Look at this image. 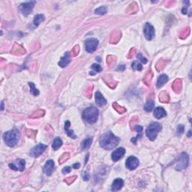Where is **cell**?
<instances>
[{
    "instance_id": "23",
    "label": "cell",
    "mask_w": 192,
    "mask_h": 192,
    "mask_svg": "<svg viewBox=\"0 0 192 192\" xmlns=\"http://www.w3.org/2000/svg\"><path fill=\"white\" fill-rule=\"evenodd\" d=\"M135 131L137 132V136L136 137H134L131 139V142H133L134 143L136 144L137 143V140L138 139L139 137H141V133H142V131H143V127L140 126V125H136L135 128Z\"/></svg>"
},
{
    "instance_id": "32",
    "label": "cell",
    "mask_w": 192,
    "mask_h": 192,
    "mask_svg": "<svg viewBox=\"0 0 192 192\" xmlns=\"http://www.w3.org/2000/svg\"><path fill=\"white\" fill-rule=\"evenodd\" d=\"M71 167H65L63 168V170H62V172H63V173H64V174H66V173H68L71 172Z\"/></svg>"
},
{
    "instance_id": "22",
    "label": "cell",
    "mask_w": 192,
    "mask_h": 192,
    "mask_svg": "<svg viewBox=\"0 0 192 192\" xmlns=\"http://www.w3.org/2000/svg\"><path fill=\"white\" fill-rule=\"evenodd\" d=\"M63 145V140L59 137H56L53 140V144H52V147L54 150H58L59 148L61 147Z\"/></svg>"
},
{
    "instance_id": "14",
    "label": "cell",
    "mask_w": 192,
    "mask_h": 192,
    "mask_svg": "<svg viewBox=\"0 0 192 192\" xmlns=\"http://www.w3.org/2000/svg\"><path fill=\"white\" fill-rule=\"evenodd\" d=\"M124 181L122 179H116L114 180V182L113 183L112 187H111V190L113 191H117L120 190L123 186Z\"/></svg>"
},
{
    "instance_id": "18",
    "label": "cell",
    "mask_w": 192,
    "mask_h": 192,
    "mask_svg": "<svg viewBox=\"0 0 192 192\" xmlns=\"http://www.w3.org/2000/svg\"><path fill=\"white\" fill-rule=\"evenodd\" d=\"M69 127H70V122L69 121H66L65 123V133L67 134L68 136L70 137L72 139H76L77 136L74 134V131L69 129Z\"/></svg>"
},
{
    "instance_id": "16",
    "label": "cell",
    "mask_w": 192,
    "mask_h": 192,
    "mask_svg": "<svg viewBox=\"0 0 192 192\" xmlns=\"http://www.w3.org/2000/svg\"><path fill=\"white\" fill-rule=\"evenodd\" d=\"M70 56H69V53L68 52H66L65 53L64 56L62 57V59H60V61L59 63V65L62 68H65L70 63Z\"/></svg>"
},
{
    "instance_id": "6",
    "label": "cell",
    "mask_w": 192,
    "mask_h": 192,
    "mask_svg": "<svg viewBox=\"0 0 192 192\" xmlns=\"http://www.w3.org/2000/svg\"><path fill=\"white\" fill-rule=\"evenodd\" d=\"M36 2L32 1V2H24L20 5V11L24 16H28L33 10L34 6H35Z\"/></svg>"
},
{
    "instance_id": "26",
    "label": "cell",
    "mask_w": 192,
    "mask_h": 192,
    "mask_svg": "<svg viewBox=\"0 0 192 192\" xmlns=\"http://www.w3.org/2000/svg\"><path fill=\"white\" fill-rule=\"evenodd\" d=\"M29 86L30 87V92L35 96H37L39 95V91L35 88V84L33 83H29Z\"/></svg>"
},
{
    "instance_id": "1",
    "label": "cell",
    "mask_w": 192,
    "mask_h": 192,
    "mask_svg": "<svg viewBox=\"0 0 192 192\" xmlns=\"http://www.w3.org/2000/svg\"><path fill=\"white\" fill-rule=\"evenodd\" d=\"M100 145L104 149H113L118 145L119 138L113 135L111 131H107L101 137L99 140Z\"/></svg>"
},
{
    "instance_id": "8",
    "label": "cell",
    "mask_w": 192,
    "mask_h": 192,
    "mask_svg": "<svg viewBox=\"0 0 192 192\" xmlns=\"http://www.w3.org/2000/svg\"><path fill=\"white\" fill-rule=\"evenodd\" d=\"M9 167L11 170H16V171H23L26 167V161L23 159H17L15 162L9 164Z\"/></svg>"
},
{
    "instance_id": "9",
    "label": "cell",
    "mask_w": 192,
    "mask_h": 192,
    "mask_svg": "<svg viewBox=\"0 0 192 192\" xmlns=\"http://www.w3.org/2000/svg\"><path fill=\"white\" fill-rule=\"evenodd\" d=\"M143 33L145 38H146L147 40L151 41L155 37V29H154V27L150 23H146L145 24V26H144Z\"/></svg>"
},
{
    "instance_id": "5",
    "label": "cell",
    "mask_w": 192,
    "mask_h": 192,
    "mask_svg": "<svg viewBox=\"0 0 192 192\" xmlns=\"http://www.w3.org/2000/svg\"><path fill=\"white\" fill-rule=\"evenodd\" d=\"M189 162V157L188 155L185 152H183L181 155H179L178 161H176V169L177 170H185V168L188 166Z\"/></svg>"
},
{
    "instance_id": "3",
    "label": "cell",
    "mask_w": 192,
    "mask_h": 192,
    "mask_svg": "<svg viewBox=\"0 0 192 192\" xmlns=\"http://www.w3.org/2000/svg\"><path fill=\"white\" fill-rule=\"evenodd\" d=\"M83 119L86 122L89 124H93L97 122L98 116H99V111L95 107H87L83 112Z\"/></svg>"
},
{
    "instance_id": "17",
    "label": "cell",
    "mask_w": 192,
    "mask_h": 192,
    "mask_svg": "<svg viewBox=\"0 0 192 192\" xmlns=\"http://www.w3.org/2000/svg\"><path fill=\"white\" fill-rule=\"evenodd\" d=\"M167 115V113L165 110L162 107H156L154 111V116L156 119H161Z\"/></svg>"
},
{
    "instance_id": "7",
    "label": "cell",
    "mask_w": 192,
    "mask_h": 192,
    "mask_svg": "<svg viewBox=\"0 0 192 192\" xmlns=\"http://www.w3.org/2000/svg\"><path fill=\"white\" fill-rule=\"evenodd\" d=\"M98 45V40L94 38L89 39L85 42L86 50L88 53H93L97 49Z\"/></svg>"
},
{
    "instance_id": "35",
    "label": "cell",
    "mask_w": 192,
    "mask_h": 192,
    "mask_svg": "<svg viewBox=\"0 0 192 192\" xmlns=\"http://www.w3.org/2000/svg\"><path fill=\"white\" fill-rule=\"evenodd\" d=\"M4 109V106H3V101H2V111Z\"/></svg>"
},
{
    "instance_id": "24",
    "label": "cell",
    "mask_w": 192,
    "mask_h": 192,
    "mask_svg": "<svg viewBox=\"0 0 192 192\" xmlns=\"http://www.w3.org/2000/svg\"><path fill=\"white\" fill-rule=\"evenodd\" d=\"M154 106H155V103L152 100H149L146 103V104L144 105V110L146 111V112H151V111L153 110Z\"/></svg>"
},
{
    "instance_id": "12",
    "label": "cell",
    "mask_w": 192,
    "mask_h": 192,
    "mask_svg": "<svg viewBox=\"0 0 192 192\" xmlns=\"http://www.w3.org/2000/svg\"><path fill=\"white\" fill-rule=\"evenodd\" d=\"M55 164L53 160H48L44 166V172L47 176H50L54 170Z\"/></svg>"
},
{
    "instance_id": "15",
    "label": "cell",
    "mask_w": 192,
    "mask_h": 192,
    "mask_svg": "<svg viewBox=\"0 0 192 192\" xmlns=\"http://www.w3.org/2000/svg\"><path fill=\"white\" fill-rule=\"evenodd\" d=\"M95 101L97 103V104L98 106H100V107H103V106H104L107 104V100L104 98L101 92H97L95 93Z\"/></svg>"
},
{
    "instance_id": "2",
    "label": "cell",
    "mask_w": 192,
    "mask_h": 192,
    "mask_svg": "<svg viewBox=\"0 0 192 192\" xmlns=\"http://www.w3.org/2000/svg\"><path fill=\"white\" fill-rule=\"evenodd\" d=\"M20 137V134L19 130L17 128L8 131L3 135V140L5 141V144L10 147H14L18 143Z\"/></svg>"
},
{
    "instance_id": "20",
    "label": "cell",
    "mask_w": 192,
    "mask_h": 192,
    "mask_svg": "<svg viewBox=\"0 0 192 192\" xmlns=\"http://www.w3.org/2000/svg\"><path fill=\"white\" fill-rule=\"evenodd\" d=\"M45 20V17L44 15H35V18H34V20H33V23H34V26H35V27H38V26H39L41 24V23L44 22Z\"/></svg>"
},
{
    "instance_id": "21",
    "label": "cell",
    "mask_w": 192,
    "mask_h": 192,
    "mask_svg": "<svg viewBox=\"0 0 192 192\" xmlns=\"http://www.w3.org/2000/svg\"><path fill=\"white\" fill-rule=\"evenodd\" d=\"M92 143V137L87 138V139L83 140V142L81 143V149L83 150L89 149L90 147V146H91Z\"/></svg>"
},
{
    "instance_id": "29",
    "label": "cell",
    "mask_w": 192,
    "mask_h": 192,
    "mask_svg": "<svg viewBox=\"0 0 192 192\" xmlns=\"http://www.w3.org/2000/svg\"><path fill=\"white\" fill-rule=\"evenodd\" d=\"M184 129H185V127H184V125H178L177 135H181L182 134H183V132H184Z\"/></svg>"
},
{
    "instance_id": "31",
    "label": "cell",
    "mask_w": 192,
    "mask_h": 192,
    "mask_svg": "<svg viewBox=\"0 0 192 192\" xmlns=\"http://www.w3.org/2000/svg\"><path fill=\"white\" fill-rule=\"evenodd\" d=\"M83 179L85 180V181H88L89 179V174L87 171H84L83 173Z\"/></svg>"
},
{
    "instance_id": "27",
    "label": "cell",
    "mask_w": 192,
    "mask_h": 192,
    "mask_svg": "<svg viewBox=\"0 0 192 192\" xmlns=\"http://www.w3.org/2000/svg\"><path fill=\"white\" fill-rule=\"evenodd\" d=\"M95 13L98 14V15H105V14L107 13V8L104 6L99 7L98 8L95 10Z\"/></svg>"
},
{
    "instance_id": "33",
    "label": "cell",
    "mask_w": 192,
    "mask_h": 192,
    "mask_svg": "<svg viewBox=\"0 0 192 192\" xmlns=\"http://www.w3.org/2000/svg\"><path fill=\"white\" fill-rule=\"evenodd\" d=\"M73 168H74V169H78L79 167H80V164L79 163H76V164H73Z\"/></svg>"
},
{
    "instance_id": "30",
    "label": "cell",
    "mask_w": 192,
    "mask_h": 192,
    "mask_svg": "<svg viewBox=\"0 0 192 192\" xmlns=\"http://www.w3.org/2000/svg\"><path fill=\"white\" fill-rule=\"evenodd\" d=\"M137 57L138 60L141 61L143 63H147V59H146V58H144L143 56H142V54H141V53H137Z\"/></svg>"
},
{
    "instance_id": "34",
    "label": "cell",
    "mask_w": 192,
    "mask_h": 192,
    "mask_svg": "<svg viewBox=\"0 0 192 192\" xmlns=\"http://www.w3.org/2000/svg\"><path fill=\"white\" fill-rule=\"evenodd\" d=\"M188 137H191V130H189L188 134Z\"/></svg>"
},
{
    "instance_id": "13",
    "label": "cell",
    "mask_w": 192,
    "mask_h": 192,
    "mask_svg": "<svg viewBox=\"0 0 192 192\" xmlns=\"http://www.w3.org/2000/svg\"><path fill=\"white\" fill-rule=\"evenodd\" d=\"M125 153V149L124 148H119L114 150L112 153V160L113 161H117L123 157Z\"/></svg>"
},
{
    "instance_id": "11",
    "label": "cell",
    "mask_w": 192,
    "mask_h": 192,
    "mask_svg": "<svg viewBox=\"0 0 192 192\" xmlns=\"http://www.w3.org/2000/svg\"><path fill=\"white\" fill-rule=\"evenodd\" d=\"M139 164L140 163L138 159H137L135 156H130L126 160L125 165H126L127 168H128L129 170H134L139 166Z\"/></svg>"
},
{
    "instance_id": "25",
    "label": "cell",
    "mask_w": 192,
    "mask_h": 192,
    "mask_svg": "<svg viewBox=\"0 0 192 192\" xmlns=\"http://www.w3.org/2000/svg\"><path fill=\"white\" fill-rule=\"evenodd\" d=\"M101 71H102V68H101L99 65L93 64L92 65V71H90L89 74H91V75H94V74H95L96 73H99V72H101Z\"/></svg>"
},
{
    "instance_id": "19",
    "label": "cell",
    "mask_w": 192,
    "mask_h": 192,
    "mask_svg": "<svg viewBox=\"0 0 192 192\" xmlns=\"http://www.w3.org/2000/svg\"><path fill=\"white\" fill-rule=\"evenodd\" d=\"M167 81H168L167 76L166 74H162V75H161L160 77H159V79H158L157 83H156V87H157L158 88H160V87H163V86L164 85L165 83H166Z\"/></svg>"
},
{
    "instance_id": "4",
    "label": "cell",
    "mask_w": 192,
    "mask_h": 192,
    "mask_svg": "<svg viewBox=\"0 0 192 192\" xmlns=\"http://www.w3.org/2000/svg\"><path fill=\"white\" fill-rule=\"evenodd\" d=\"M162 126L159 122H153L147 128L146 131V135L147 137L151 140H155L158 136L159 131L161 130Z\"/></svg>"
},
{
    "instance_id": "10",
    "label": "cell",
    "mask_w": 192,
    "mask_h": 192,
    "mask_svg": "<svg viewBox=\"0 0 192 192\" xmlns=\"http://www.w3.org/2000/svg\"><path fill=\"white\" fill-rule=\"evenodd\" d=\"M47 146L44 144L39 143V145L35 146V147L32 148L30 151V155L34 158H38L44 152L45 149H47Z\"/></svg>"
},
{
    "instance_id": "28",
    "label": "cell",
    "mask_w": 192,
    "mask_h": 192,
    "mask_svg": "<svg viewBox=\"0 0 192 192\" xmlns=\"http://www.w3.org/2000/svg\"><path fill=\"white\" fill-rule=\"evenodd\" d=\"M131 66H132V68H133L134 69H135V70H138V71L142 70V65L137 61L133 62Z\"/></svg>"
}]
</instances>
